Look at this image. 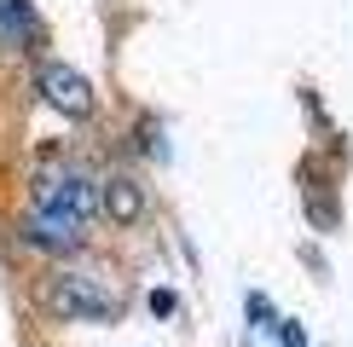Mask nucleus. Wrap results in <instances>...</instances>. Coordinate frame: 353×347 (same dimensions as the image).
<instances>
[{
    "instance_id": "nucleus-5",
    "label": "nucleus",
    "mask_w": 353,
    "mask_h": 347,
    "mask_svg": "<svg viewBox=\"0 0 353 347\" xmlns=\"http://www.w3.org/2000/svg\"><path fill=\"white\" fill-rule=\"evenodd\" d=\"M41 41H47V29H41L35 6H29V0H0V47L29 52V47H41Z\"/></svg>"
},
{
    "instance_id": "nucleus-4",
    "label": "nucleus",
    "mask_w": 353,
    "mask_h": 347,
    "mask_svg": "<svg viewBox=\"0 0 353 347\" xmlns=\"http://www.w3.org/2000/svg\"><path fill=\"white\" fill-rule=\"evenodd\" d=\"M35 81H41V93H47V105L64 110L70 122L93 116V87H87V76H81V70H70L64 58H47V64L35 70Z\"/></svg>"
},
{
    "instance_id": "nucleus-1",
    "label": "nucleus",
    "mask_w": 353,
    "mask_h": 347,
    "mask_svg": "<svg viewBox=\"0 0 353 347\" xmlns=\"http://www.w3.org/2000/svg\"><path fill=\"white\" fill-rule=\"evenodd\" d=\"M41 307L52 318H81V324H110L116 313H122V295L93 278V272H52L47 284H41Z\"/></svg>"
},
{
    "instance_id": "nucleus-6",
    "label": "nucleus",
    "mask_w": 353,
    "mask_h": 347,
    "mask_svg": "<svg viewBox=\"0 0 353 347\" xmlns=\"http://www.w3.org/2000/svg\"><path fill=\"white\" fill-rule=\"evenodd\" d=\"M99 209H105L116 226L145 220V191H139V180H128V174H110V180H99Z\"/></svg>"
},
{
    "instance_id": "nucleus-2",
    "label": "nucleus",
    "mask_w": 353,
    "mask_h": 347,
    "mask_svg": "<svg viewBox=\"0 0 353 347\" xmlns=\"http://www.w3.org/2000/svg\"><path fill=\"white\" fill-rule=\"evenodd\" d=\"M35 202L64 209V214H76V220H93V214H99V180H93V174H81L76 162L47 168V174L35 180Z\"/></svg>"
},
{
    "instance_id": "nucleus-3",
    "label": "nucleus",
    "mask_w": 353,
    "mask_h": 347,
    "mask_svg": "<svg viewBox=\"0 0 353 347\" xmlns=\"http://www.w3.org/2000/svg\"><path fill=\"white\" fill-rule=\"evenodd\" d=\"M23 243H29V249H41V255H76L81 243H87V220H76V214H64V209H47V202H35V209H29V220H23Z\"/></svg>"
}]
</instances>
